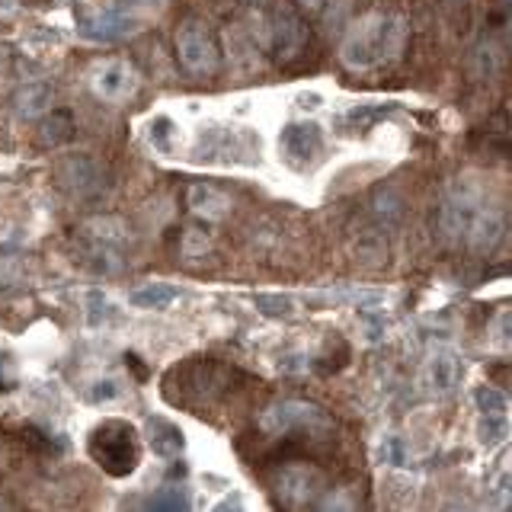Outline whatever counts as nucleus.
<instances>
[{
  "instance_id": "nucleus-1",
  "label": "nucleus",
  "mask_w": 512,
  "mask_h": 512,
  "mask_svg": "<svg viewBox=\"0 0 512 512\" xmlns=\"http://www.w3.org/2000/svg\"><path fill=\"white\" fill-rule=\"evenodd\" d=\"M439 224L448 237L468 240L477 250H493L506 234L503 212L487 202V196L471 183H458L442 202Z\"/></svg>"
},
{
  "instance_id": "nucleus-2",
  "label": "nucleus",
  "mask_w": 512,
  "mask_h": 512,
  "mask_svg": "<svg viewBox=\"0 0 512 512\" xmlns=\"http://www.w3.org/2000/svg\"><path fill=\"white\" fill-rule=\"evenodd\" d=\"M404 36V20H397L391 13H368L346 32L340 45V61L349 71H372L400 55Z\"/></svg>"
},
{
  "instance_id": "nucleus-3",
  "label": "nucleus",
  "mask_w": 512,
  "mask_h": 512,
  "mask_svg": "<svg viewBox=\"0 0 512 512\" xmlns=\"http://www.w3.org/2000/svg\"><path fill=\"white\" fill-rule=\"evenodd\" d=\"M87 455L93 458L96 468L106 471L109 477H128L138 471L144 448H141L138 429L132 423L119 420V416H109V420H103L90 432Z\"/></svg>"
},
{
  "instance_id": "nucleus-4",
  "label": "nucleus",
  "mask_w": 512,
  "mask_h": 512,
  "mask_svg": "<svg viewBox=\"0 0 512 512\" xmlns=\"http://www.w3.org/2000/svg\"><path fill=\"white\" fill-rule=\"evenodd\" d=\"M260 429L269 436H292V432L324 436L336 429V423L324 407L308 404V400H279L260 413Z\"/></svg>"
},
{
  "instance_id": "nucleus-5",
  "label": "nucleus",
  "mask_w": 512,
  "mask_h": 512,
  "mask_svg": "<svg viewBox=\"0 0 512 512\" xmlns=\"http://www.w3.org/2000/svg\"><path fill=\"white\" fill-rule=\"evenodd\" d=\"M176 55H180L183 68L192 74H215L221 52L212 36V29L199 20H186L176 29Z\"/></svg>"
},
{
  "instance_id": "nucleus-6",
  "label": "nucleus",
  "mask_w": 512,
  "mask_h": 512,
  "mask_svg": "<svg viewBox=\"0 0 512 512\" xmlns=\"http://www.w3.org/2000/svg\"><path fill=\"white\" fill-rule=\"evenodd\" d=\"M279 148H282V157L288 160L292 167L298 170H308L314 167L320 154H324V128L317 122H288L279 135Z\"/></svg>"
},
{
  "instance_id": "nucleus-7",
  "label": "nucleus",
  "mask_w": 512,
  "mask_h": 512,
  "mask_svg": "<svg viewBox=\"0 0 512 512\" xmlns=\"http://www.w3.org/2000/svg\"><path fill=\"white\" fill-rule=\"evenodd\" d=\"M90 87H93L96 96H100V100L122 103L138 90V71L128 61L112 58V61L100 64V68L90 74Z\"/></svg>"
},
{
  "instance_id": "nucleus-8",
  "label": "nucleus",
  "mask_w": 512,
  "mask_h": 512,
  "mask_svg": "<svg viewBox=\"0 0 512 512\" xmlns=\"http://www.w3.org/2000/svg\"><path fill=\"white\" fill-rule=\"evenodd\" d=\"M304 42H308V26H304V20L288 4H276V10L269 16L272 52L279 58H292L295 52H301Z\"/></svg>"
},
{
  "instance_id": "nucleus-9",
  "label": "nucleus",
  "mask_w": 512,
  "mask_h": 512,
  "mask_svg": "<svg viewBox=\"0 0 512 512\" xmlns=\"http://www.w3.org/2000/svg\"><path fill=\"white\" fill-rule=\"evenodd\" d=\"M77 23L90 39H100V42H119L125 36H132V32H138V20L122 10H87V13H77Z\"/></svg>"
},
{
  "instance_id": "nucleus-10",
  "label": "nucleus",
  "mask_w": 512,
  "mask_h": 512,
  "mask_svg": "<svg viewBox=\"0 0 512 512\" xmlns=\"http://www.w3.org/2000/svg\"><path fill=\"white\" fill-rule=\"evenodd\" d=\"M276 487H279V496L285 506H304L320 493L324 477H320V471H314L311 464H292V468H285L279 474Z\"/></svg>"
},
{
  "instance_id": "nucleus-11",
  "label": "nucleus",
  "mask_w": 512,
  "mask_h": 512,
  "mask_svg": "<svg viewBox=\"0 0 512 512\" xmlns=\"http://www.w3.org/2000/svg\"><path fill=\"white\" fill-rule=\"evenodd\" d=\"M202 160H250V135L247 132H202L199 138Z\"/></svg>"
},
{
  "instance_id": "nucleus-12",
  "label": "nucleus",
  "mask_w": 512,
  "mask_h": 512,
  "mask_svg": "<svg viewBox=\"0 0 512 512\" xmlns=\"http://www.w3.org/2000/svg\"><path fill=\"white\" fill-rule=\"evenodd\" d=\"M464 381V362L455 356L452 349H442L429 359L426 365V384L432 394H452Z\"/></svg>"
},
{
  "instance_id": "nucleus-13",
  "label": "nucleus",
  "mask_w": 512,
  "mask_h": 512,
  "mask_svg": "<svg viewBox=\"0 0 512 512\" xmlns=\"http://www.w3.org/2000/svg\"><path fill=\"white\" fill-rule=\"evenodd\" d=\"M148 429H151V448H154V452H157L160 458L173 461V458H180V455H183L186 436H183V429L176 426V423L164 420V416H157V420L148 423Z\"/></svg>"
},
{
  "instance_id": "nucleus-14",
  "label": "nucleus",
  "mask_w": 512,
  "mask_h": 512,
  "mask_svg": "<svg viewBox=\"0 0 512 512\" xmlns=\"http://www.w3.org/2000/svg\"><path fill=\"white\" fill-rule=\"evenodd\" d=\"M180 298V288L170 282H148L138 285L132 295H128V304L138 311H167L170 304Z\"/></svg>"
},
{
  "instance_id": "nucleus-15",
  "label": "nucleus",
  "mask_w": 512,
  "mask_h": 512,
  "mask_svg": "<svg viewBox=\"0 0 512 512\" xmlns=\"http://www.w3.org/2000/svg\"><path fill=\"white\" fill-rule=\"evenodd\" d=\"M189 208L196 215H202V218H224L228 215V208H231V199L224 196L221 189H215V186H208V183H196L189 189Z\"/></svg>"
},
{
  "instance_id": "nucleus-16",
  "label": "nucleus",
  "mask_w": 512,
  "mask_h": 512,
  "mask_svg": "<svg viewBox=\"0 0 512 512\" xmlns=\"http://www.w3.org/2000/svg\"><path fill=\"white\" fill-rule=\"evenodd\" d=\"M509 439V416L506 413H480V442L500 445Z\"/></svg>"
},
{
  "instance_id": "nucleus-17",
  "label": "nucleus",
  "mask_w": 512,
  "mask_h": 512,
  "mask_svg": "<svg viewBox=\"0 0 512 512\" xmlns=\"http://www.w3.org/2000/svg\"><path fill=\"white\" fill-rule=\"evenodd\" d=\"M474 404H477L480 413H509V397L500 388H493V384H487V388H477Z\"/></svg>"
},
{
  "instance_id": "nucleus-18",
  "label": "nucleus",
  "mask_w": 512,
  "mask_h": 512,
  "mask_svg": "<svg viewBox=\"0 0 512 512\" xmlns=\"http://www.w3.org/2000/svg\"><path fill=\"white\" fill-rule=\"evenodd\" d=\"M381 458H384V464H391V468H407V464H410V445H407V439L388 436V439L381 442Z\"/></svg>"
},
{
  "instance_id": "nucleus-19",
  "label": "nucleus",
  "mask_w": 512,
  "mask_h": 512,
  "mask_svg": "<svg viewBox=\"0 0 512 512\" xmlns=\"http://www.w3.org/2000/svg\"><path fill=\"white\" fill-rule=\"evenodd\" d=\"M45 106H52V90L45 84H32L20 93V109L26 116H36V112H42Z\"/></svg>"
},
{
  "instance_id": "nucleus-20",
  "label": "nucleus",
  "mask_w": 512,
  "mask_h": 512,
  "mask_svg": "<svg viewBox=\"0 0 512 512\" xmlns=\"http://www.w3.org/2000/svg\"><path fill=\"white\" fill-rule=\"evenodd\" d=\"M148 509H189V496L183 487H164L148 500Z\"/></svg>"
},
{
  "instance_id": "nucleus-21",
  "label": "nucleus",
  "mask_w": 512,
  "mask_h": 512,
  "mask_svg": "<svg viewBox=\"0 0 512 512\" xmlns=\"http://www.w3.org/2000/svg\"><path fill=\"white\" fill-rule=\"evenodd\" d=\"M173 122L167 119V116H157L154 122H151V144H154V148L157 151H170V144H173Z\"/></svg>"
},
{
  "instance_id": "nucleus-22",
  "label": "nucleus",
  "mask_w": 512,
  "mask_h": 512,
  "mask_svg": "<svg viewBox=\"0 0 512 512\" xmlns=\"http://www.w3.org/2000/svg\"><path fill=\"white\" fill-rule=\"evenodd\" d=\"M490 336H493V343L506 349L509 346V311H500L496 314V320L490 324Z\"/></svg>"
},
{
  "instance_id": "nucleus-23",
  "label": "nucleus",
  "mask_w": 512,
  "mask_h": 512,
  "mask_svg": "<svg viewBox=\"0 0 512 512\" xmlns=\"http://www.w3.org/2000/svg\"><path fill=\"white\" fill-rule=\"evenodd\" d=\"M362 330H365V336H368V343H378L381 336H384V330H388V324H384V317H381V314H365V317H362Z\"/></svg>"
},
{
  "instance_id": "nucleus-24",
  "label": "nucleus",
  "mask_w": 512,
  "mask_h": 512,
  "mask_svg": "<svg viewBox=\"0 0 512 512\" xmlns=\"http://www.w3.org/2000/svg\"><path fill=\"white\" fill-rule=\"evenodd\" d=\"M16 388V365L10 356H0V394Z\"/></svg>"
},
{
  "instance_id": "nucleus-25",
  "label": "nucleus",
  "mask_w": 512,
  "mask_h": 512,
  "mask_svg": "<svg viewBox=\"0 0 512 512\" xmlns=\"http://www.w3.org/2000/svg\"><path fill=\"white\" fill-rule=\"evenodd\" d=\"M96 388H100V391H93V400H116L119 397V384L116 381H100V384H96Z\"/></svg>"
},
{
  "instance_id": "nucleus-26",
  "label": "nucleus",
  "mask_w": 512,
  "mask_h": 512,
  "mask_svg": "<svg viewBox=\"0 0 512 512\" xmlns=\"http://www.w3.org/2000/svg\"><path fill=\"white\" fill-rule=\"evenodd\" d=\"M234 506L240 509V506H244V503H240V500H237V496H228V500H224V503H221L218 509H234Z\"/></svg>"
},
{
  "instance_id": "nucleus-27",
  "label": "nucleus",
  "mask_w": 512,
  "mask_h": 512,
  "mask_svg": "<svg viewBox=\"0 0 512 512\" xmlns=\"http://www.w3.org/2000/svg\"><path fill=\"white\" fill-rule=\"evenodd\" d=\"M4 506H7V503H4V500H0V509H4Z\"/></svg>"
}]
</instances>
